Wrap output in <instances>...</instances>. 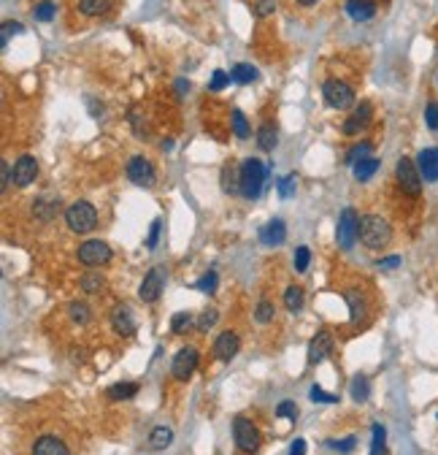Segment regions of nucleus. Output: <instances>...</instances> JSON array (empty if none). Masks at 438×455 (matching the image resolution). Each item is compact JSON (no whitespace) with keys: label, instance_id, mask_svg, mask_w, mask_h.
Returning a JSON list of instances; mask_svg holds the SVG:
<instances>
[{"label":"nucleus","instance_id":"obj_13","mask_svg":"<svg viewBox=\"0 0 438 455\" xmlns=\"http://www.w3.org/2000/svg\"><path fill=\"white\" fill-rule=\"evenodd\" d=\"M38 177V160L33 155H22L14 163V184L16 187H30Z\"/></svg>","mask_w":438,"mask_h":455},{"label":"nucleus","instance_id":"obj_9","mask_svg":"<svg viewBox=\"0 0 438 455\" xmlns=\"http://www.w3.org/2000/svg\"><path fill=\"white\" fill-rule=\"evenodd\" d=\"M163 290H165V269H163V266H154L152 271L143 276V282H141V287H138V298H141L143 304H154Z\"/></svg>","mask_w":438,"mask_h":455},{"label":"nucleus","instance_id":"obj_35","mask_svg":"<svg viewBox=\"0 0 438 455\" xmlns=\"http://www.w3.org/2000/svg\"><path fill=\"white\" fill-rule=\"evenodd\" d=\"M233 133L238 138H249V133H252V131H249V122H246V117H244V111H238V109L233 111Z\"/></svg>","mask_w":438,"mask_h":455},{"label":"nucleus","instance_id":"obj_22","mask_svg":"<svg viewBox=\"0 0 438 455\" xmlns=\"http://www.w3.org/2000/svg\"><path fill=\"white\" fill-rule=\"evenodd\" d=\"M135 393H138V385H135V382H119V385H111V388L106 390L108 401H128Z\"/></svg>","mask_w":438,"mask_h":455},{"label":"nucleus","instance_id":"obj_20","mask_svg":"<svg viewBox=\"0 0 438 455\" xmlns=\"http://www.w3.org/2000/svg\"><path fill=\"white\" fill-rule=\"evenodd\" d=\"M347 14L354 22H368L376 14V3H371V0H349L347 3Z\"/></svg>","mask_w":438,"mask_h":455},{"label":"nucleus","instance_id":"obj_12","mask_svg":"<svg viewBox=\"0 0 438 455\" xmlns=\"http://www.w3.org/2000/svg\"><path fill=\"white\" fill-rule=\"evenodd\" d=\"M371 117H373V106L368 103V100H362L354 111H351V117L341 125V131L347 133V136H357L360 131H365L368 125H371Z\"/></svg>","mask_w":438,"mask_h":455},{"label":"nucleus","instance_id":"obj_23","mask_svg":"<svg viewBox=\"0 0 438 455\" xmlns=\"http://www.w3.org/2000/svg\"><path fill=\"white\" fill-rule=\"evenodd\" d=\"M351 171H354V179H357V182H368V179L379 171V160H376V157H365V160H360L357 166H351Z\"/></svg>","mask_w":438,"mask_h":455},{"label":"nucleus","instance_id":"obj_15","mask_svg":"<svg viewBox=\"0 0 438 455\" xmlns=\"http://www.w3.org/2000/svg\"><path fill=\"white\" fill-rule=\"evenodd\" d=\"M238 347H241L238 333L235 331H222L217 336V342H214V358L217 361H230V358H235Z\"/></svg>","mask_w":438,"mask_h":455},{"label":"nucleus","instance_id":"obj_44","mask_svg":"<svg viewBox=\"0 0 438 455\" xmlns=\"http://www.w3.org/2000/svg\"><path fill=\"white\" fill-rule=\"evenodd\" d=\"M311 401H316V404H336V401H338V396L325 393L319 385H314V388H311Z\"/></svg>","mask_w":438,"mask_h":455},{"label":"nucleus","instance_id":"obj_4","mask_svg":"<svg viewBox=\"0 0 438 455\" xmlns=\"http://www.w3.org/2000/svg\"><path fill=\"white\" fill-rule=\"evenodd\" d=\"M395 179L400 184V190H403L406 195H411V198H417V195L422 192V174H419V168H417V160H411V157H400V160H397V166H395Z\"/></svg>","mask_w":438,"mask_h":455},{"label":"nucleus","instance_id":"obj_47","mask_svg":"<svg viewBox=\"0 0 438 455\" xmlns=\"http://www.w3.org/2000/svg\"><path fill=\"white\" fill-rule=\"evenodd\" d=\"M425 122L430 131H438V103H428L425 109Z\"/></svg>","mask_w":438,"mask_h":455},{"label":"nucleus","instance_id":"obj_49","mask_svg":"<svg viewBox=\"0 0 438 455\" xmlns=\"http://www.w3.org/2000/svg\"><path fill=\"white\" fill-rule=\"evenodd\" d=\"M255 11H257V16L273 14V11H276V0H257V3H255Z\"/></svg>","mask_w":438,"mask_h":455},{"label":"nucleus","instance_id":"obj_41","mask_svg":"<svg viewBox=\"0 0 438 455\" xmlns=\"http://www.w3.org/2000/svg\"><path fill=\"white\" fill-rule=\"evenodd\" d=\"M22 30H25V25H22V22H3V38H0L3 49H5V44H8V38H11V36H19Z\"/></svg>","mask_w":438,"mask_h":455},{"label":"nucleus","instance_id":"obj_39","mask_svg":"<svg viewBox=\"0 0 438 455\" xmlns=\"http://www.w3.org/2000/svg\"><path fill=\"white\" fill-rule=\"evenodd\" d=\"M217 320H219V315L214 312V309H206V312L198 318L195 325H198V331H203V333H206V331H211V328L217 325Z\"/></svg>","mask_w":438,"mask_h":455},{"label":"nucleus","instance_id":"obj_17","mask_svg":"<svg viewBox=\"0 0 438 455\" xmlns=\"http://www.w3.org/2000/svg\"><path fill=\"white\" fill-rule=\"evenodd\" d=\"M111 325H114V331L119 333V336H132L135 333V318H132L130 307H117L114 312H111Z\"/></svg>","mask_w":438,"mask_h":455},{"label":"nucleus","instance_id":"obj_1","mask_svg":"<svg viewBox=\"0 0 438 455\" xmlns=\"http://www.w3.org/2000/svg\"><path fill=\"white\" fill-rule=\"evenodd\" d=\"M393 238V228L379 214H365L360 217V241L368 249H384Z\"/></svg>","mask_w":438,"mask_h":455},{"label":"nucleus","instance_id":"obj_33","mask_svg":"<svg viewBox=\"0 0 438 455\" xmlns=\"http://www.w3.org/2000/svg\"><path fill=\"white\" fill-rule=\"evenodd\" d=\"M33 14H36V19H38V22H51V19H54V14H57V5H54L51 0H41V3H36Z\"/></svg>","mask_w":438,"mask_h":455},{"label":"nucleus","instance_id":"obj_11","mask_svg":"<svg viewBox=\"0 0 438 455\" xmlns=\"http://www.w3.org/2000/svg\"><path fill=\"white\" fill-rule=\"evenodd\" d=\"M198 361H200V355H198V350H195V347H181V350L176 353L174 366H171L174 377L176 379H189V377H192V371L198 368Z\"/></svg>","mask_w":438,"mask_h":455},{"label":"nucleus","instance_id":"obj_29","mask_svg":"<svg viewBox=\"0 0 438 455\" xmlns=\"http://www.w3.org/2000/svg\"><path fill=\"white\" fill-rule=\"evenodd\" d=\"M276 128L273 125H263L260 131H257V144H260V149L263 152H273V146H276Z\"/></svg>","mask_w":438,"mask_h":455},{"label":"nucleus","instance_id":"obj_31","mask_svg":"<svg viewBox=\"0 0 438 455\" xmlns=\"http://www.w3.org/2000/svg\"><path fill=\"white\" fill-rule=\"evenodd\" d=\"M79 11L84 16H100V14L108 11V0H82L79 3Z\"/></svg>","mask_w":438,"mask_h":455},{"label":"nucleus","instance_id":"obj_5","mask_svg":"<svg viewBox=\"0 0 438 455\" xmlns=\"http://www.w3.org/2000/svg\"><path fill=\"white\" fill-rule=\"evenodd\" d=\"M322 98H325V103L330 109L344 111V109H349L351 103H354V90H351L347 82H341V79H327L322 85Z\"/></svg>","mask_w":438,"mask_h":455},{"label":"nucleus","instance_id":"obj_50","mask_svg":"<svg viewBox=\"0 0 438 455\" xmlns=\"http://www.w3.org/2000/svg\"><path fill=\"white\" fill-rule=\"evenodd\" d=\"M160 228H163V223H160V220H154V223H152V230H149V238H146V247H149V249H152V247L157 244V238H160Z\"/></svg>","mask_w":438,"mask_h":455},{"label":"nucleus","instance_id":"obj_28","mask_svg":"<svg viewBox=\"0 0 438 455\" xmlns=\"http://www.w3.org/2000/svg\"><path fill=\"white\" fill-rule=\"evenodd\" d=\"M284 307L290 309V312H301L303 309V290L301 287H287L284 290Z\"/></svg>","mask_w":438,"mask_h":455},{"label":"nucleus","instance_id":"obj_51","mask_svg":"<svg viewBox=\"0 0 438 455\" xmlns=\"http://www.w3.org/2000/svg\"><path fill=\"white\" fill-rule=\"evenodd\" d=\"M400 266V258L397 255H393V258H382L379 260V269H397Z\"/></svg>","mask_w":438,"mask_h":455},{"label":"nucleus","instance_id":"obj_48","mask_svg":"<svg viewBox=\"0 0 438 455\" xmlns=\"http://www.w3.org/2000/svg\"><path fill=\"white\" fill-rule=\"evenodd\" d=\"M333 450H338V453H351L354 450V445H357V439L354 436H347V439H341V442H327Z\"/></svg>","mask_w":438,"mask_h":455},{"label":"nucleus","instance_id":"obj_8","mask_svg":"<svg viewBox=\"0 0 438 455\" xmlns=\"http://www.w3.org/2000/svg\"><path fill=\"white\" fill-rule=\"evenodd\" d=\"M76 255H79V260L84 263V266H103V263H108L111 260V247L106 244V241H100V238H89L84 244H79V249H76Z\"/></svg>","mask_w":438,"mask_h":455},{"label":"nucleus","instance_id":"obj_2","mask_svg":"<svg viewBox=\"0 0 438 455\" xmlns=\"http://www.w3.org/2000/svg\"><path fill=\"white\" fill-rule=\"evenodd\" d=\"M265 177H268V168L263 166V160H257V157H246V160L241 163V195L249 198V201L260 198Z\"/></svg>","mask_w":438,"mask_h":455},{"label":"nucleus","instance_id":"obj_37","mask_svg":"<svg viewBox=\"0 0 438 455\" xmlns=\"http://www.w3.org/2000/svg\"><path fill=\"white\" fill-rule=\"evenodd\" d=\"M79 285H82L84 293H100L103 290V276L100 274H84Z\"/></svg>","mask_w":438,"mask_h":455},{"label":"nucleus","instance_id":"obj_42","mask_svg":"<svg viewBox=\"0 0 438 455\" xmlns=\"http://www.w3.org/2000/svg\"><path fill=\"white\" fill-rule=\"evenodd\" d=\"M189 325H192V315H189V312H178V315H174V320H171V331H174V333L187 331Z\"/></svg>","mask_w":438,"mask_h":455},{"label":"nucleus","instance_id":"obj_36","mask_svg":"<svg viewBox=\"0 0 438 455\" xmlns=\"http://www.w3.org/2000/svg\"><path fill=\"white\" fill-rule=\"evenodd\" d=\"M68 315H71L73 322L84 325V322H89V307L87 304H82V301H73V304L68 307Z\"/></svg>","mask_w":438,"mask_h":455},{"label":"nucleus","instance_id":"obj_14","mask_svg":"<svg viewBox=\"0 0 438 455\" xmlns=\"http://www.w3.org/2000/svg\"><path fill=\"white\" fill-rule=\"evenodd\" d=\"M330 353H333V336H330L327 331H319V333L311 339V344H308V364L311 366L322 364Z\"/></svg>","mask_w":438,"mask_h":455},{"label":"nucleus","instance_id":"obj_19","mask_svg":"<svg viewBox=\"0 0 438 455\" xmlns=\"http://www.w3.org/2000/svg\"><path fill=\"white\" fill-rule=\"evenodd\" d=\"M287 238V228L281 220H270V223H265L260 228V241L268 244V247H276V244H281Z\"/></svg>","mask_w":438,"mask_h":455},{"label":"nucleus","instance_id":"obj_3","mask_svg":"<svg viewBox=\"0 0 438 455\" xmlns=\"http://www.w3.org/2000/svg\"><path fill=\"white\" fill-rule=\"evenodd\" d=\"M65 223L73 233H89L97 225V212L89 201H76L65 209Z\"/></svg>","mask_w":438,"mask_h":455},{"label":"nucleus","instance_id":"obj_26","mask_svg":"<svg viewBox=\"0 0 438 455\" xmlns=\"http://www.w3.org/2000/svg\"><path fill=\"white\" fill-rule=\"evenodd\" d=\"M57 212H60V201H51V203L44 201V198H41V201H33V214H36L38 220H51Z\"/></svg>","mask_w":438,"mask_h":455},{"label":"nucleus","instance_id":"obj_6","mask_svg":"<svg viewBox=\"0 0 438 455\" xmlns=\"http://www.w3.org/2000/svg\"><path fill=\"white\" fill-rule=\"evenodd\" d=\"M233 439L238 445V450L244 453H257L263 439H260V431L246 420V417H235L233 420Z\"/></svg>","mask_w":438,"mask_h":455},{"label":"nucleus","instance_id":"obj_40","mask_svg":"<svg viewBox=\"0 0 438 455\" xmlns=\"http://www.w3.org/2000/svg\"><path fill=\"white\" fill-rule=\"evenodd\" d=\"M230 82H233V76H230V74H224V71H214V76H211V82H209V90L211 92L224 90Z\"/></svg>","mask_w":438,"mask_h":455},{"label":"nucleus","instance_id":"obj_53","mask_svg":"<svg viewBox=\"0 0 438 455\" xmlns=\"http://www.w3.org/2000/svg\"><path fill=\"white\" fill-rule=\"evenodd\" d=\"M301 5H314V3H319V0H298Z\"/></svg>","mask_w":438,"mask_h":455},{"label":"nucleus","instance_id":"obj_43","mask_svg":"<svg viewBox=\"0 0 438 455\" xmlns=\"http://www.w3.org/2000/svg\"><path fill=\"white\" fill-rule=\"evenodd\" d=\"M195 287H198V290H203V293H214V290H217V274L214 271L203 274V276L195 282Z\"/></svg>","mask_w":438,"mask_h":455},{"label":"nucleus","instance_id":"obj_21","mask_svg":"<svg viewBox=\"0 0 438 455\" xmlns=\"http://www.w3.org/2000/svg\"><path fill=\"white\" fill-rule=\"evenodd\" d=\"M230 76H233V82H238V85H252V82H257V68L255 65H249V63H238V65H233L230 68Z\"/></svg>","mask_w":438,"mask_h":455},{"label":"nucleus","instance_id":"obj_10","mask_svg":"<svg viewBox=\"0 0 438 455\" xmlns=\"http://www.w3.org/2000/svg\"><path fill=\"white\" fill-rule=\"evenodd\" d=\"M128 179L132 184H138V187H152L154 184V168H152V163L146 160V157H141V155H135L130 157V163H128Z\"/></svg>","mask_w":438,"mask_h":455},{"label":"nucleus","instance_id":"obj_7","mask_svg":"<svg viewBox=\"0 0 438 455\" xmlns=\"http://www.w3.org/2000/svg\"><path fill=\"white\" fill-rule=\"evenodd\" d=\"M357 238H360V217L354 209H344L336 225V241L341 249H351Z\"/></svg>","mask_w":438,"mask_h":455},{"label":"nucleus","instance_id":"obj_32","mask_svg":"<svg viewBox=\"0 0 438 455\" xmlns=\"http://www.w3.org/2000/svg\"><path fill=\"white\" fill-rule=\"evenodd\" d=\"M368 396H371L368 379H365V377H354V379H351V399L362 404V401H368Z\"/></svg>","mask_w":438,"mask_h":455},{"label":"nucleus","instance_id":"obj_27","mask_svg":"<svg viewBox=\"0 0 438 455\" xmlns=\"http://www.w3.org/2000/svg\"><path fill=\"white\" fill-rule=\"evenodd\" d=\"M222 190L230 192V195L241 192V168H238V174H235L233 168H224V171H222Z\"/></svg>","mask_w":438,"mask_h":455},{"label":"nucleus","instance_id":"obj_34","mask_svg":"<svg viewBox=\"0 0 438 455\" xmlns=\"http://www.w3.org/2000/svg\"><path fill=\"white\" fill-rule=\"evenodd\" d=\"M276 190H279V195H281V198H292V195H295V190H298V177H295V174L281 177L279 184H276Z\"/></svg>","mask_w":438,"mask_h":455},{"label":"nucleus","instance_id":"obj_45","mask_svg":"<svg viewBox=\"0 0 438 455\" xmlns=\"http://www.w3.org/2000/svg\"><path fill=\"white\" fill-rule=\"evenodd\" d=\"M308 263H311L308 247H298V249H295V271H306Z\"/></svg>","mask_w":438,"mask_h":455},{"label":"nucleus","instance_id":"obj_16","mask_svg":"<svg viewBox=\"0 0 438 455\" xmlns=\"http://www.w3.org/2000/svg\"><path fill=\"white\" fill-rule=\"evenodd\" d=\"M417 168H419L425 182H438V146L422 149L417 155Z\"/></svg>","mask_w":438,"mask_h":455},{"label":"nucleus","instance_id":"obj_25","mask_svg":"<svg viewBox=\"0 0 438 455\" xmlns=\"http://www.w3.org/2000/svg\"><path fill=\"white\" fill-rule=\"evenodd\" d=\"M371 434H373V439H371V455H384L387 453V431H384V425L373 423Z\"/></svg>","mask_w":438,"mask_h":455},{"label":"nucleus","instance_id":"obj_30","mask_svg":"<svg viewBox=\"0 0 438 455\" xmlns=\"http://www.w3.org/2000/svg\"><path fill=\"white\" fill-rule=\"evenodd\" d=\"M365 157H371V144L368 141H362V144H354L349 152H347V166H357L360 160H365Z\"/></svg>","mask_w":438,"mask_h":455},{"label":"nucleus","instance_id":"obj_18","mask_svg":"<svg viewBox=\"0 0 438 455\" xmlns=\"http://www.w3.org/2000/svg\"><path fill=\"white\" fill-rule=\"evenodd\" d=\"M33 455H71V450L57 436H38L33 445Z\"/></svg>","mask_w":438,"mask_h":455},{"label":"nucleus","instance_id":"obj_24","mask_svg":"<svg viewBox=\"0 0 438 455\" xmlns=\"http://www.w3.org/2000/svg\"><path fill=\"white\" fill-rule=\"evenodd\" d=\"M174 442V431L168 428V425H157V428H152V434H149V445L154 447V450H163V447H168Z\"/></svg>","mask_w":438,"mask_h":455},{"label":"nucleus","instance_id":"obj_46","mask_svg":"<svg viewBox=\"0 0 438 455\" xmlns=\"http://www.w3.org/2000/svg\"><path fill=\"white\" fill-rule=\"evenodd\" d=\"M276 417H290V420H295V417H298L295 401H281V404L276 407Z\"/></svg>","mask_w":438,"mask_h":455},{"label":"nucleus","instance_id":"obj_38","mask_svg":"<svg viewBox=\"0 0 438 455\" xmlns=\"http://www.w3.org/2000/svg\"><path fill=\"white\" fill-rule=\"evenodd\" d=\"M273 315H276V307H273V301H260V304H257V309H255V320H257V322H270V320H273Z\"/></svg>","mask_w":438,"mask_h":455},{"label":"nucleus","instance_id":"obj_52","mask_svg":"<svg viewBox=\"0 0 438 455\" xmlns=\"http://www.w3.org/2000/svg\"><path fill=\"white\" fill-rule=\"evenodd\" d=\"M290 455H306V442L303 439H295L292 447H290Z\"/></svg>","mask_w":438,"mask_h":455}]
</instances>
